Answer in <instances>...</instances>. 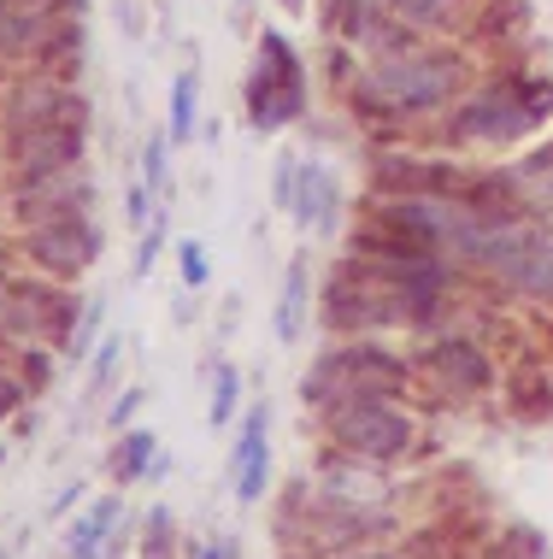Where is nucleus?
<instances>
[{
    "instance_id": "nucleus-1",
    "label": "nucleus",
    "mask_w": 553,
    "mask_h": 559,
    "mask_svg": "<svg viewBox=\"0 0 553 559\" xmlns=\"http://www.w3.org/2000/svg\"><path fill=\"white\" fill-rule=\"evenodd\" d=\"M477 59L471 48H459V41H418L407 53H388V59H360V71H353V83L341 88L348 95L353 118L383 135V147L395 142V135H407L418 124H442L447 107H459V100L477 88Z\"/></svg>"
},
{
    "instance_id": "nucleus-2",
    "label": "nucleus",
    "mask_w": 553,
    "mask_h": 559,
    "mask_svg": "<svg viewBox=\"0 0 553 559\" xmlns=\"http://www.w3.org/2000/svg\"><path fill=\"white\" fill-rule=\"evenodd\" d=\"M553 124V71H501V78H477V88L459 107H447L436 124L447 154H506V147L530 142L536 130Z\"/></svg>"
},
{
    "instance_id": "nucleus-3",
    "label": "nucleus",
    "mask_w": 553,
    "mask_h": 559,
    "mask_svg": "<svg viewBox=\"0 0 553 559\" xmlns=\"http://www.w3.org/2000/svg\"><path fill=\"white\" fill-rule=\"evenodd\" d=\"M418 389L412 354H400L388 336H330L301 371L306 413H330L348 401H407Z\"/></svg>"
},
{
    "instance_id": "nucleus-4",
    "label": "nucleus",
    "mask_w": 553,
    "mask_h": 559,
    "mask_svg": "<svg viewBox=\"0 0 553 559\" xmlns=\"http://www.w3.org/2000/svg\"><path fill=\"white\" fill-rule=\"evenodd\" d=\"M459 265L477 283H495L501 295L553 307V218L530 213H495L459 248Z\"/></svg>"
},
{
    "instance_id": "nucleus-5",
    "label": "nucleus",
    "mask_w": 553,
    "mask_h": 559,
    "mask_svg": "<svg viewBox=\"0 0 553 559\" xmlns=\"http://www.w3.org/2000/svg\"><path fill=\"white\" fill-rule=\"evenodd\" d=\"M412 377L418 389H430L442 406H477L501 389V366L483 347V336H471L466 324H447L436 336H418L412 347Z\"/></svg>"
},
{
    "instance_id": "nucleus-6",
    "label": "nucleus",
    "mask_w": 553,
    "mask_h": 559,
    "mask_svg": "<svg viewBox=\"0 0 553 559\" xmlns=\"http://www.w3.org/2000/svg\"><path fill=\"white\" fill-rule=\"evenodd\" d=\"M83 319V295L71 283H53L41 271H12L0 283V347H29V342H48L65 347V336Z\"/></svg>"
},
{
    "instance_id": "nucleus-7",
    "label": "nucleus",
    "mask_w": 553,
    "mask_h": 559,
    "mask_svg": "<svg viewBox=\"0 0 553 559\" xmlns=\"http://www.w3.org/2000/svg\"><path fill=\"white\" fill-rule=\"evenodd\" d=\"M318 436L341 453H360V460H377V465H400L418 453V413L407 401H348V406H330L318 413Z\"/></svg>"
},
{
    "instance_id": "nucleus-8",
    "label": "nucleus",
    "mask_w": 553,
    "mask_h": 559,
    "mask_svg": "<svg viewBox=\"0 0 553 559\" xmlns=\"http://www.w3.org/2000/svg\"><path fill=\"white\" fill-rule=\"evenodd\" d=\"M248 124L260 135H277L306 118V66L282 29H260V53L248 71Z\"/></svg>"
},
{
    "instance_id": "nucleus-9",
    "label": "nucleus",
    "mask_w": 553,
    "mask_h": 559,
    "mask_svg": "<svg viewBox=\"0 0 553 559\" xmlns=\"http://www.w3.org/2000/svg\"><path fill=\"white\" fill-rule=\"evenodd\" d=\"M371 189L365 194H466L477 165L466 154H447V147H412V142H388L371 154L365 165Z\"/></svg>"
},
{
    "instance_id": "nucleus-10",
    "label": "nucleus",
    "mask_w": 553,
    "mask_h": 559,
    "mask_svg": "<svg viewBox=\"0 0 553 559\" xmlns=\"http://www.w3.org/2000/svg\"><path fill=\"white\" fill-rule=\"evenodd\" d=\"M12 248H19V260L29 271H41V277L77 283L83 271L100 265L107 230H100L95 213H71V218H48V224H24V230L12 236Z\"/></svg>"
},
{
    "instance_id": "nucleus-11",
    "label": "nucleus",
    "mask_w": 553,
    "mask_h": 559,
    "mask_svg": "<svg viewBox=\"0 0 553 559\" xmlns=\"http://www.w3.org/2000/svg\"><path fill=\"white\" fill-rule=\"evenodd\" d=\"M88 95L65 78H41L24 71L0 88V135H24V130H88Z\"/></svg>"
},
{
    "instance_id": "nucleus-12",
    "label": "nucleus",
    "mask_w": 553,
    "mask_h": 559,
    "mask_svg": "<svg viewBox=\"0 0 553 559\" xmlns=\"http://www.w3.org/2000/svg\"><path fill=\"white\" fill-rule=\"evenodd\" d=\"M71 213H95V177L88 165L53 177H12L7 183V218L19 224H48V218H71Z\"/></svg>"
},
{
    "instance_id": "nucleus-13",
    "label": "nucleus",
    "mask_w": 553,
    "mask_h": 559,
    "mask_svg": "<svg viewBox=\"0 0 553 559\" xmlns=\"http://www.w3.org/2000/svg\"><path fill=\"white\" fill-rule=\"evenodd\" d=\"M230 495L236 507H260L272 495V401H248V413L236 418V442H230Z\"/></svg>"
},
{
    "instance_id": "nucleus-14",
    "label": "nucleus",
    "mask_w": 553,
    "mask_h": 559,
    "mask_svg": "<svg viewBox=\"0 0 553 559\" xmlns=\"http://www.w3.org/2000/svg\"><path fill=\"white\" fill-rule=\"evenodd\" d=\"M312 489L330 495V501H348V507H395V477L388 465L377 460H360V453H341L324 442L318 460H312Z\"/></svg>"
},
{
    "instance_id": "nucleus-15",
    "label": "nucleus",
    "mask_w": 553,
    "mask_h": 559,
    "mask_svg": "<svg viewBox=\"0 0 553 559\" xmlns=\"http://www.w3.org/2000/svg\"><path fill=\"white\" fill-rule=\"evenodd\" d=\"M0 165H7V183L12 177H53V171H71V165H88V130H24V135H7Z\"/></svg>"
},
{
    "instance_id": "nucleus-16",
    "label": "nucleus",
    "mask_w": 553,
    "mask_h": 559,
    "mask_svg": "<svg viewBox=\"0 0 553 559\" xmlns=\"http://www.w3.org/2000/svg\"><path fill=\"white\" fill-rule=\"evenodd\" d=\"M318 319V283H312V253L301 248L289 265H282V283H277V307H272V336L282 347H294Z\"/></svg>"
},
{
    "instance_id": "nucleus-17",
    "label": "nucleus",
    "mask_w": 553,
    "mask_h": 559,
    "mask_svg": "<svg viewBox=\"0 0 553 559\" xmlns=\"http://www.w3.org/2000/svg\"><path fill=\"white\" fill-rule=\"evenodd\" d=\"M341 213H348V201H341L336 171H330V165H318V159H306L301 165V189H294V206H289L294 230H301V236H336Z\"/></svg>"
},
{
    "instance_id": "nucleus-18",
    "label": "nucleus",
    "mask_w": 553,
    "mask_h": 559,
    "mask_svg": "<svg viewBox=\"0 0 553 559\" xmlns=\"http://www.w3.org/2000/svg\"><path fill=\"white\" fill-rule=\"evenodd\" d=\"M118 536H124V489H107L65 524V559H107Z\"/></svg>"
},
{
    "instance_id": "nucleus-19",
    "label": "nucleus",
    "mask_w": 553,
    "mask_h": 559,
    "mask_svg": "<svg viewBox=\"0 0 553 559\" xmlns=\"http://www.w3.org/2000/svg\"><path fill=\"white\" fill-rule=\"evenodd\" d=\"M159 436L147 425H130L124 436H112V453H107V472H112V489H130V483H147V472H154L159 460Z\"/></svg>"
},
{
    "instance_id": "nucleus-20",
    "label": "nucleus",
    "mask_w": 553,
    "mask_h": 559,
    "mask_svg": "<svg viewBox=\"0 0 553 559\" xmlns=\"http://www.w3.org/2000/svg\"><path fill=\"white\" fill-rule=\"evenodd\" d=\"M477 7V0H388V12H395L400 24H412L418 36L430 41H447L459 24H466V12Z\"/></svg>"
},
{
    "instance_id": "nucleus-21",
    "label": "nucleus",
    "mask_w": 553,
    "mask_h": 559,
    "mask_svg": "<svg viewBox=\"0 0 553 559\" xmlns=\"http://www.w3.org/2000/svg\"><path fill=\"white\" fill-rule=\"evenodd\" d=\"M166 135H171V147H183L201 135V71L183 66L171 78V95H166Z\"/></svg>"
},
{
    "instance_id": "nucleus-22",
    "label": "nucleus",
    "mask_w": 553,
    "mask_h": 559,
    "mask_svg": "<svg viewBox=\"0 0 553 559\" xmlns=\"http://www.w3.org/2000/svg\"><path fill=\"white\" fill-rule=\"evenodd\" d=\"M248 406H242V371L224 359V366L213 371V395H206V430L224 436V430H236V418H242Z\"/></svg>"
},
{
    "instance_id": "nucleus-23",
    "label": "nucleus",
    "mask_w": 553,
    "mask_h": 559,
    "mask_svg": "<svg viewBox=\"0 0 553 559\" xmlns=\"http://www.w3.org/2000/svg\"><path fill=\"white\" fill-rule=\"evenodd\" d=\"M100 330H107V300H100V295H88V300H83V319H77V330L65 336V347H59V359H71V366H83V359H95V347H100Z\"/></svg>"
},
{
    "instance_id": "nucleus-24",
    "label": "nucleus",
    "mask_w": 553,
    "mask_h": 559,
    "mask_svg": "<svg viewBox=\"0 0 553 559\" xmlns=\"http://www.w3.org/2000/svg\"><path fill=\"white\" fill-rule=\"evenodd\" d=\"M53 359H59V347H48V342H29V347H12V366H19V377H24V389L29 395H48V389L59 383L53 377Z\"/></svg>"
},
{
    "instance_id": "nucleus-25",
    "label": "nucleus",
    "mask_w": 553,
    "mask_h": 559,
    "mask_svg": "<svg viewBox=\"0 0 553 559\" xmlns=\"http://www.w3.org/2000/svg\"><path fill=\"white\" fill-rule=\"evenodd\" d=\"M177 283H183V295H201L206 283H213V253H206V241L177 236Z\"/></svg>"
},
{
    "instance_id": "nucleus-26",
    "label": "nucleus",
    "mask_w": 553,
    "mask_h": 559,
    "mask_svg": "<svg viewBox=\"0 0 553 559\" xmlns=\"http://www.w3.org/2000/svg\"><path fill=\"white\" fill-rule=\"evenodd\" d=\"M142 559H177V512L154 507L142 519Z\"/></svg>"
},
{
    "instance_id": "nucleus-27",
    "label": "nucleus",
    "mask_w": 553,
    "mask_h": 559,
    "mask_svg": "<svg viewBox=\"0 0 553 559\" xmlns=\"http://www.w3.org/2000/svg\"><path fill=\"white\" fill-rule=\"evenodd\" d=\"M142 177H147V189H154L159 201L171 194V135L166 130H154L142 142Z\"/></svg>"
},
{
    "instance_id": "nucleus-28",
    "label": "nucleus",
    "mask_w": 553,
    "mask_h": 559,
    "mask_svg": "<svg viewBox=\"0 0 553 559\" xmlns=\"http://www.w3.org/2000/svg\"><path fill=\"white\" fill-rule=\"evenodd\" d=\"M118 359H124V336L112 330V336L95 347V359H88V395H95V401H100V395H112V383H118Z\"/></svg>"
},
{
    "instance_id": "nucleus-29",
    "label": "nucleus",
    "mask_w": 553,
    "mask_h": 559,
    "mask_svg": "<svg viewBox=\"0 0 553 559\" xmlns=\"http://www.w3.org/2000/svg\"><path fill=\"white\" fill-rule=\"evenodd\" d=\"M24 406H29V389H24L19 366H12V347H0V430H7Z\"/></svg>"
},
{
    "instance_id": "nucleus-30",
    "label": "nucleus",
    "mask_w": 553,
    "mask_h": 559,
    "mask_svg": "<svg viewBox=\"0 0 553 559\" xmlns=\"http://www.w3.org/2000/svg\"><path fill=\"white\" fill-rule=\"evenodd\" d=\"M124 218H130V230H147V224H154L159 218V194L154 189H147V177L136 171V177H130V183H124Z\"/></svg>"
},
{
    "instance_id": "nucleus-31",
    "label": "nucleus",
    "mask_w": 553,
    "mask_h": 559,
    "mask_svg": "<svg viewBox=\"0 0 553 559\" xmlns=\"http://www.w3.org/2000/svg\"><path fill=\"white\" fill-rule=\"evenodd\" d=\"M301 154H277V177H272V206L277 213H289L294 206V189H301Z\"/></svg>"
},
{
    "instance_id": "nucleus-32",
    "label": "nucleus",
    "mask_w": 553,
    "mask_h": 559,
    "mask_svg": "<svg viewBox=\"0 0 553 559\" xmlns=\"http://www.w3.org/2000/svg\"><path fill=\"white\" fill-rule=\"evenodd\" d=\"M142 406H147V389H142V383L118 389L112 406H107V430H112V436H124L130 425H136V413H142Z\"/></svg>"
},
{
    "instance_id": "nucleus-33",
    "label": "nucleus",
    "mask_w": 553,
    "mask_h": 559,
    "mask_svg": "<svg viewBox=\"0 0 553 559\" xmlns=\"http://www.w3.org/2000/svg\"><path fill=\"white\" fill-rule=\"evenodd\" d=\"M159 253H166V213H159V218L136 236V277H147V271L159 265Z\"/></svg>"
},
{
    "instance_id": "nucleus-34",
    "label": "nucleus",
    "mask_w": 553,
    "mask_h": 559,
    "mask_svg": "<svg viewBox=\"0 0 553 559\" xmlns=\"http://www.w3.org/2000/svg\"><path fill=\"white\" fill-rule=\"evenodd\" d=\"M189 559H242V548H236V536H206V542H194Z\"/></svg>"
},
{
    "instance_id": "nucleus-35",
    "label": "nucleus",
    "mask_w": 553,
    "mask_h": 559,
    "mask_svg": "<svg viewBox=\"0 0 553 559\" xmlns=\"http://www.w3.org/2000/svg\"><path fill=\"white\" fill-rule=\"evenodd\" d=\"M301 559V554H294ZM330 559H412V554H400L395 542H365V548H348V554H330Z\"/></svg>"
},
{
    "instance_id": "nucleus-36",
    "label": "nucleus",
    "mask_w": 553,
    "mask_h": 559,
    "mask_svg": "<svg viewBox=\"0 0 553 559\" xmlns=\"http://www.w3.org/2000/svg\"><path fill=\"white\" fill-rule=\"evenodd\" d=\"M77 501H83V483H65V489H59V495H53V507H48V519H65V512H71V507H77Z\"/></svg>"
},
{
    "instance_id": "nucleus-37",
    "label": "nucleus",
    "mask_w": 553,
    "mask_h": 559,
    "mask_svg": "<svg viewBox=\"0 0 553 559\" xmlns=\"http://www.w3.org/2000/svg\"><path fill=\"white\" fill-rule=\"evenodd\" d=\"M166 477H171V453H159L154 472H147V483H166Z\"/></svg>"
},
{
    "instance_id": "nucleus-38",
    "label": "nucleus",
    "mask_w": 553,
    "mask_h": 559,
    "mask_svg": "<svg viewBox=\"0 0 553 559\" xmlns=\"http://www.w3.org/2000/svg\"><path fill=\"white\" fill-rule=\"evenodd\" d=\"M277 7H289V12H301V7H306V0H277Z\"/></svg>"
},
{
    "instance_id": "nucleus-39",
    "label": "nucleus",
    "mask_w": 553,
    "mask_h": 559,
    "mask_svg": "<svg viewBox=\"0 0 553 559\" xmlns=\"http://www.w3.org/2000/svg\"><path fill=\"white\" fill-rule=\"evenodd\" d=\"M7 277H12V271H7V265H0V283H7Z\"/></svg>"
},
{
    "instance_id": "nucleus-40",
    "label": "nucleus",
    "mask_w": 553,
    "mask_h": 559,
    "mask_svg": "<svg viewBox=\"0 0 553 559\" xmlns=\"http://www.w3.org/2000/svg\"><path fill=\"white\" fill-rule=\"evenodd\" d=\"M0 465H7V448H0Z\"/></svg>"
},
{
    "instance_id": "nucleus-41",
    "label": "nucleus",
    "mask_w": 553,
    "mask_h": 559,
    "mask_svg": "<svg viewBox=\"0 0 553 559\" xmlns=\"http://www.w3.org/2000/svg\"><path fill=\"white\" fill-rule=\"evenodd\" d=\"M0 559H12V554H0Z\"/></svg>"
}]
</instances>
